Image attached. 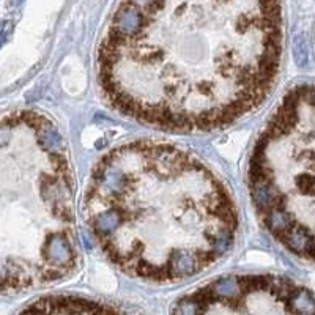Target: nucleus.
<instances>
[{"label":"nucleus","instance_id":"1","mask_svg":"<svg viewBox=\"0 0 315 315\" xmlns=\"http://www.w3.org/2000/svg\"><path fill=\"white\" fill-rule=\"evenodd\" d=\"M282 54L279 0H123L98 52L120 114L165 131H211L252 112Z\"/></svg>","mask_w":315,"mask_h":315},{"label":"nucleus","instance_id":"2","mask_svg":"<svg viewBox=\"0 0 315 315\" xmlns=\"http://www.w3.org/2000/svg\"><path fill=\"white\" fill-rule=\"evenodd\" d=\"M85 216L118 270L149 282H178L227 252L236 210L224 183L172 144L118 145L93 167Z\"/></svg>","mask_w":315,"mask_h":315},{"label":"nucleus","instance_id":"3","mask_svg":"<svg viewBox=\"0 0 315 315\" xmlns=\"http://www.w3.org/2000/svg\"><path fill=\"white\" fill-rule=\"evenodd\" d=\"M74 176L47 117L0 118V292L43 287L77 267Z\"/></svg>","mask_w":315,"mask_h":315},{"label":"nucleus","instance_id":"4","mask_svg":"<svg viewBox=\"0 0 315 315\" xmlns=\"http://www.w3.org/2000/svg\"><path fill=\"white\" fill-rule=\"evenodd\" d=\"M178 314H315L306 289L276 276H224L176 301Z\"/></svg>","mask_w":315,"mask_h":315},{"label":"nucleus","instance_id":"5","mask_svg":"<svg viewBox=\"0 0 315 315\" xmlns=\"http://www.w3.org/2000/svg\"><path fill=\"white\" fill-rule=\"evenodd\" d=\"M22 311L33 312H117V308L107 306L104 303H96L77 297H44L39 298Z\"/></svg>","mask_w":315,"mask_h":315}]
</instances>
